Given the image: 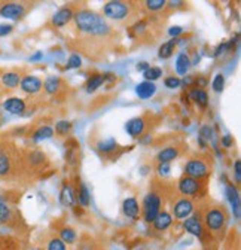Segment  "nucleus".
I'll return each mask as SVG.
<instances>
[{
    "instance_id": "nucleus-1",
    "label": "nucleus",
    "mask_w": 241,
    "mask_h": 250,
    "mask_svg": "<svg viewBox=\"0 0 241 250\" xmlns=\"http://www.w3.org/2000/svg\"><path fill=\"white\" fill-rule=\"evenodd\" d=\"M73 21L80 33L94 36V38H104L110 35V30H112L110 25L106 22V20L100 14L91 9H80L75 12Z\"/></svg>"
},
{
    "instance_id": "nucleus-2",
    "label": "nucleus",
    "mask_w": 241,
    "mask_h": 250,
    "mask_svg": "<svg viewBox=\"0 0 241 250\" xmlns=\"http://www.w3.org/2000/svg\"><path fill=\"white\" fill-rule=\"evenodd\" d=\"M20 156L9 142H0V179H9L17 173Z\"/></svg>"
},
{
    "instance_id": "nucleus-3",
    "label": "nucleus",
    "mask_w": 241,
    "mask_h": 250,
    "mask_svg": "<svg viewBox=\"0 0 241 250\" xmlns=\"http://www.w3.org/2000/svg\"><path fill=\"white\" fill-rule=\"evenodd\" d=\"M202 224H204V228H207L212 234H221L228 224V213L221 206L208 207L204 211Z\"/></svg>"
},
{
    "instance_id": "nucleus-4",
    "label": "nucleus",
    "mask_w": 241,
    "mask_h": 250,
    "mask_svg": "<svg viewBox=\"0 0 241 250\" xmlns=\"http://www.w3.org/2000/svg\"><path fill=\"white\" fill-rule=\"evenodd\" d=\"M161 206H162V200L157 192L146 194L143 198V204H141V214H143L144 222L152 224L154 219L161 211Z\"/></svg>"
},
{
    "instance_id": "nucleus-5",
    "label": "nucleus",
    "mask_w": 241,
    "mask_h": 250,
    "mask_svg": "<svg viewBox=\"0 0 241 250\" xmlns=\"http://www.w3.org/2000/svg\"><path fill=\"white\" fill-rule=\"evenodd\" d=\"M103 14L106 18L112 21H125L131 15V6L127 2H119V0H112L103 6Z\"/></svg>"
},
{
    "instance_id": "nucleus-6",
    "label": "nucleus",
    "mask_w": 241,
    "mask_h": 250,
    "mask_svg": "<svg viewBox=\"0 0 241 250\" xmlns=\"http://www.w3.org/2000/svg\"><path fill=\"white\" fill-rule=\"evenodd\" d=\"M185 176H189L197 180H202L210 176V167L205 161L192 158L185 166Z\"/></svg>"
},
{
    "instance_id": "nucleus-7",
    "label": "nucleus",
    "mask_w": 241,
    "mask_h": 250,
    "mask_svg": "<svg viewBox=\"0 0 241 250\" xmlns=\"http://www.w3.org/2000/svg\"><path fill=\"white\" fill-rule=\"evenodd\" d=\"M27 14L25 3L21 2H5L0 3V17L8 18V20H21Z\"/></svg>"
},
{
    "instance_id": "nucleus-8",
    "label": "nucleus",
    "mask_w": 241,
    "mask_h": 250,
    "mask_svg": "<svg viewBox=\"0 0 241 250\" xmlns=\"http://www.w3.org/2000/svg\"><path fill=\"white\" fill-rule=\"evenodd\" d=\"M177 189L185 198L195 197L201 189V180L192 179L189 176H183V177H180V180L177 183Z\"/></svg>"
},
{
    "instance_id": "nucleus-9",
    "label": "nucleus",
    "mask_w": 241,
    "mask_h": 250,
    "mask_svg": "<svg viewBox=\"0 0 241 250\" xmlns=\"http://www.w3.org/2000/svg\"><path fill=\"white\" fill-rule=\"evenodd\" d=\"M195 210V204L191 198H179L174 206H173V214L174 217L177 219V221H183V219L192 216Z\"/></svg>"
},
{
    "instance_id": "nucleus-10",
    "label": "nucleus",
    "mask_w": 241,
    "mask_h": 250,
    "mask_svg": "<svg viewBox=\"0 0 241 250\" xmlns=\"http://www.w3.org/2000/svg\"><path fill=\"white\" fill-rule=\"evenodd\" d=\"M20 86H21V91L28 94V96H36V94H39L43 88V81L35 75H25V76H22Z\"/></svg>"
},
{
    "instance_id": "nucleus-11",
    "label": "nucleus",
    "mask_w": 241,
    "mask_h": 250,
    "mask_svg": "<svg viewBox=\"0 0 241 250\" xmlns=\"http://www.w3.org/2000/svg\"><path fill=\"white\" fill-rule=\"evenodd\" d=\"M183 229L186 232H189L191 235L194 237H198V238H202L204 232H205V228H204V224L201 221V217L198 214L195 216H189L183 221Z\"/></svg>"
},
{
    "instance_id": "nucleus-12",
    "label": "nucleus",
    "mask_w": 241,
    "mask_h": 250,
    "mask_svg": "<svg viewBox=\"0 0 241 250\" xmlns=\"http://www.w3.org/2000/svg\"><path fill=\"white\" fill-rule=\"evenodd\" d=\"M146 127H147V124H146V119L144 118H133L130 119L127 124H125V131L134 137V139H139L143 136V133L146 131Z\"/></svg>"
},
{
    "instance_id": "nucleus-13",
    "label": "nucleus",
    "mask_w": 241,
    "mask_h": 250,
    "mask_svg": "<svg viewBox=\"0 0 241 250\" xmlns=\"http://www.w3.org/2000/svg\"><path fill=\"white\" fill-rule=\"evenodd\" d=\"M122 213L125 217L137 221V219L141 216V206L139 204V201L134 197H128L122 203Z\"/></svg>"
},
{
    "instance_id": "nucleus-14",
    "label": "nucleus",
    "mask_w": 241,
    "mask_h": 250,
    "mask_svg": "<svg viewBox=\"0 0 241 250\" xmlns=\"http://www.w3.org/2000/svg\"><path fill=\"white\" fill-rule=\"evenodd\" d=\"M75 17V12L70 6H63L60 8L54 17H52V25L54 27H64L66 24H69Z\"/></svg>"
},
{
    "instance_id": "nucleus-15",
    "label": "nucleus",
    "mask_w": 241,
    "mask_h": 250,
    "mask_svg": "<svg viewBox=\"0 0 241 250\" xmlns=\"http://www.w3.org/2000/svg\"><path fill=\"white\" fill-rule=\"evenodd\" d=\"M22 79V75L17 70H8L0 75V85L6 89H15L20 86V82Z\"/></svg>"
},
{
    "instance_id": "nucleus-16",
    "label": "nucleus",
    "mask_w": 241,
    "mask_h": 250,
    "mask_svg": "<svg viewBox=\"0 0 241 250\" xmlns=\"http://www.w3.org/2000/svg\"><path fill=\"white\" fill-rule=\"evenodd\" d=\"M171 225H173V216L165 210H161L158 213V216L154 219V222H152L154 229L158 231V232H165Z\"/></svg>"
},
{
    "instance_id": "nucleus-17",
    "label": "nucleus",
    "mask_w": 241,
    "mask_h": 250,
    "mask_svg": "<svg viewBox=\"0 0 241 250\" xmlns=\"http://www.w3.org/2000/svg\"><path fill=\"white\" fill-rule=\"evenodd\" d=\"M25 107H27L25 102L22 99H20V97H11V99H8V100L3 102V109L6 112L12 113V115H21V113H24L25 112Z\"/></svg>"
},
{
    "instance_id": "nucleus-18",
    "label": "nucleus",
    "mask_w": 241,
    "mask_h": 250,
    "mask_svg": "<svg viewBox=\"0 0 241 250\" xmlns=\"http://www.w3.org/2000/svg\"><path fill=\"white\" fill-rule=\"evenodd\" d=\"M155 92H157V86L154 82H140L137 86H136V94H137V97L141 99V100H147L150 97H154L155 96Z\"/></svg>"
},
{
    "instance_id": "nucleus-19",
    "label": "nucleus",
    "mask_w": 241,
    "mask_h": 250,
    "mask_svg": "<svg viewBox=\"0 0 241 250\" xmlns=\"http://www.w3.org/2000/svg\"><path fill=\"white\" fill-rule=\"evenodd\" d=\"M226 198L232 207L235 219H240V194L234 185H226Z\"/></svg>"
},
{
    "instance_id": "nucleus-20",
    "label": "nucleus",
    "mask_w": 241,
    "mask_h": 250,
    "mask_svg": "<svg viewBox=\"0 0 241 250\" xmlns=\"http://www.w3.org/2000/svg\"><path fill=\"white\" fill-rule=\"evenodd\" d=\"M179 155H180L179 147H176V146H167V147H164V149H161L158 152L157 161H158V164H162V163L170 164L171 161H174L177 158Z\"/></svg>"
},
{
    "instance_id": "nucleus-21",
    "label": "nucleus",
    "mask_w": 241,
    "mask_h": 250,
    "mask_svg": "<svg viewBox=\"0 0 241 250\" xmlns=\"http://www.w3.org/2000/svg\"><path fill=\"white\" fill-rule=\"evenodd\" d=\"M60 203H61L64 207H73L76 203V194L69 183H64V186L61 188V192H60Z\"/></svg>"
},
{
    "instance_id": "nucleus-22",
    "label": "nucleus",
    "mask_w": 241,
    "mask_h": 250,
    "mask_svg": "<svg viewBox=\"0 0 241 250\" xmlns=\"http://www.w3.org/2000/svg\"><path fill=\"white\" fill-rule=\"evenodd\" d=\"M96 149L101 153V155H112L119 149V145L115 139H106V140H100L96 145Z\"/></svg>"
},
{
    "instance_id": "nucleus-23",
    "label": "nucleus",
    "mask_w": 241,
    "mask_h": 250,
    "mask_svg": "<svg viewBox=\"0 0 241 250\" xmlns=\"http://www.w3.org/2000/svg\"><path fill=\"white\" fill-rule=\"evenodd\" d=\"M25 161H27L28 166H32V167L38 168V167H42V166L46 163V155H45L42 150H38V149H36V150L28 152Z\"/></svg>"
},
{
    "instance_id": "nucleus-24",
    "label": "nucleus",
    "mask_w": 241,
    "mask_h": 250,
    "mask_svg": "<svg viewBox=\"0 0 241 250\" xmlns=\"http://www.w3.org/2000/svg\"><path fill=\"white\" fill-rule=\"evenodd\" d=\"M106 76L107 75H103V73H96L93 76H89L88 81H86V83H85L86 92H94V91H97L106 82V79H107Z\"/></svg>"
},
{
    "instance_id": "nucleus-25",
    "label": "nucleus",
    "mask_w": 241,
    "mask_h": 250,
    "mask_svg": "<svg viewBox=\"0 0 241 250\" xmlns=\"http://www.w3.org/2000/svg\"><path fill=\"white\" fill-rule=\"evenodd\" d=\"M191 67V60L188 57V54H183V52H180L176 58V72L177 75L180 76H185L188 73Z\"/></svg>"
},
{
    "instance_id": "nucleus-26",
    "label": "nucleus",
    "mask_w": 241,
    "mask_h": 250,
    "mask_svg": "<svg viewBox=\"0 0 241 250\" xmlns=\"http://www.w3.org/2000/svg\"><path fill=\"white\" fill-rule=\"evenodd\" d=\"M189 97H191L192 102H195L201 107H207V104H208V96H207V92L202 88H198V86L192 88L191 92H189Z\"/></svg>"
},
{
    "instance_id": "nucleus-27",
    "label": "nucleus",
    "mask_w": 241,
    "mask_h": 250,
    "mask_svg": "<svg viewBox=\"0 0 241 250\" xmlns=\"http://www.w3.org/2000/svg\"><path fill=\"white\" fill-rule=\"evenodd\" d=\"M177 43H179V39H170L168 42L162 43V45L160 46L158 57H160L161 60H167V58H170V57L174 54V49H176Z\"/></svg>"
},
{
    "instance_id": "nucleus-28",
    "label": "nucleus",
    "mask_w": 241,
    "mask_h": 250,
    "mask_svg": "<svg viewBox=\"0 0 241 250\" xmlns=\"http://www.w3.org/2000/svg\"><path fill=\"white\" fill-rule=\"evenodd\" d=\"M60 86H61V79H60L58 76H49L43 82V89H45L46 94H49V96L57 94Z\"/></svg>"
},
{
    "instance_id": "nucleus-29",
    "label": "nucleus",
    "mask_w": 241,
    "mask_h": 250,
    "mask_svg": "<svg viewBox=\"0 0 241 250\" xmlns=\"http://www.w3.org/2000/svg\"><path fill=\"white\" fill-rule=\"evenodd\" d=\"M52 136H54V128L49 127V125H42V127H39V128L32 134V140H33V142H42V140L51 139Z\"/></svg>"
},
{
    "instance_id": "nucleus-30",
    "label": "nucleus",
    "mask_w": 241,
    "mask_h": 250,
    "mask_svg": "<svg viewBox=\"0 0 241 250\" xmlns=\"http://www.w3.org/2000/svg\"><path fill=\"white\" fill-rule=\"evenodd\" d=\"M76 201L82 206V207H88L91 204V195H89V191L85 183H80L79 185V191H78V195H76Z\"/></svg>"
},
{
    "instance_id": "nucleus-31",
    "label": "nucleus",
    "mask_w": 241,
    "mask_h": 250,
    "mask_svg": "<svg viewBox=\"0 0 241 250\" xmlns=\"http://www.w3.org/2000/svg\"><path fill=\"white\" fill-rule=\"evenodd\" d=\"M58 238L61 240V241L67 246V244H73V243L76 241L78 234H76V231H75L73 228H70V227H64V228L60 229V237H58Z\"/></svg>"
},
{
    "instance_id": "nucleus-32",
    "label": "nucleus",
    "mask_w": 241,
    "mask_h": 250,
    "mask_svg": "<svg viewBox=\"0 0 241 250\" xmlns=\"http://www.w3.org/2000/svg\"><path fill=\"white\" fill-rule=\"evenodd\" d=\"M143 76L147 82H154L157 79H160L162 76V69L161 67H154V66H150L147 70L143 72Z\"/></svg>"
},
{
    "instance_id": "nucleus-33",
    "label": "nucleus",
    "mask_w": 241,
    "mask_h": 250,
    "mask_svg": "<svg viewBox=\"0 0 241 250\" xmlns=\"http://www.w3.org/2000/svg\"><path fill=\"white\" fill-rule=\"evenodd\" d=\"M12 219V208L6 203H0V225L8 224Z\"/></svg>"
},
{
    "instance_id": "nucleus-34",
    "label": "nucleus",
    "mask_w": 241,
    "mask_h": 250,
    "mask_svg": "<svg viewBox=\"0 0 241 250\" xmlns=\"http://www.w3.org/2000/svg\"><path fill=\"white\" fill-rule=\"evenodd\" d=\"M165 6H167L165 0H147V2H144V8L150 12H160Z\"/></svg>"
},
{
    "instance_id": "nucleus-35",
    "label": "nucleus",
    "mask_w": 241,
    "mask_h": 250,
    "mask_svg": "<svg viewBox=\"0 0 241 250\" xmlns=\"http://www.w3.org/2000/svg\"><path fill=\"white\" fill-rule=\"evenodd\" d=\"M72 130V122L70 121H58L55 124V130L54 133H57L58 136H67Z\"/></svg>"
},
{
    "instance_id": "nucleus-36",
    "label": "nucleus",
    "mask_w": 241,
    "mask_h": 250,
    "mask_svg": "<svg viewBox=\"0 0 241 250\" xmlns=\"http://www.w3.org/2000/svg\"><path fill=\"white\" fill-rule=\"evenodd\" d=\"M46 250H67V246L60 240L58 237H54L48 241Z\"/></svg>"
},
{
    "instance_id": "nucleus-37",
    "label": "nucleus",
    "mask_w": 241,
    "mask_h": 250,
    "mask_svg": "<svg viewBox=\"0 0 241 250\" xmlns=\"http://www.w3.org/2000/svg\"><path fill=\"white\" fill-rule=\"evenodd\" d=\"M212 88H213L215 92H222L223 91V88H225V76L222 73H218L215 76V79L212 82Z\"/></svg>"
},
{
    "instance_id": "nucleus-38",
    "label": "nucleus",
    "mask_w": 241,
    "mask_h": 250,
    "mask_svg": "<svg viewBox=\"0 0 241 250\" xmlns=\"http://www.w3.org/2000/svg\"><path fill=\"white\" fill-rule=\"evenodd\" d=\"M212 139H213V130H212V127H210V125H202L201 130H200V140H201V143L204 145V140L210 142Z\"/></svg>"
},
{
    "instance_id": "nucleus-39",
    "label": "nucleus",
    "mask_w": 241,
    "mask_h": 250,
    "mask_svg": "<svg viewBox=\"0 0 241 250\" xmlns=\"http://www.w3.org/2000/svg\"><path fill=\"white\" fill-rule=\"evenodd\" d=\"M80 66H82V60H80V57H79L78 54H72L70 58H69V61H67L66 69H67V70H72V69H79Z\"/></svg>"
},
{
    "instance_id": "nucleus-40",
    "label": "nucleus",
    "mask_w": 241,
    "mask_h": 250,
    "mask_svg": "<svg viewBox=\"0 0 241 250\" xmlns=\"http://www.w3.org/2000/svg\"><path fill=\"white\" fill-rule=\"evenodd\" d=\"M164 85L167 88H170V89H176V88H179L180 85H182V81H180V78H177V76L170 75V76H167L164 79Z\"/></svg>"
},
{
    "instance_id": "nucleus-41",
    "label": "nucleus",
    "mask_w": 241,
    "mask_h": 250,
    "mask_svg": "<svg viewBox=\"0 0 241 250\" xmlns=\"http://www.w3.org/2000/svg\"><path fill=\"white\" fill-rule=\"evenodd\" d=\"M157 173H158L161 177H167V176H170V173H171V167H170V164H167V163L158 164V166H157Z\"/></svg>"
},
{
    "instance_id": "nucleus-42",
    "label": "nucleus",
    "mask_w": 241,
    "mask_h": 250,
    "mask_svg": "<svg viewBox=\"0 0 241 250\" xmlns=\"http://www.w3.org/2000/svg\"><path fill=\"white\" fill-rule=\"evenodd\" d=\"M12 30H14V27L11 24H0V38L11 35Z\"/></svg>"
},
{
    "instance_id": "nucleus-43",
    "label": "nucleus",
    "mask_w": 241,
    "mask_h": 250,
    "mask_svg": "<svg viewBox=\"0 0 241 250\" xmlns=\"http://www.w3.org/2000/svg\"><path fill=\"white\" fill-rule=\"evenodd\" d=\"M229 48H231V43H228V42L221 43V45L216 48V51H215V57H221V55H222V54H225Z\"/></svg>"
},
{
    "instance_id": "nucleus-44",
    "label": "nucleus",
    "mask_w": 241,
    "mask_h": 250,
    "mask_svg": "<svg viewBox=\"0 0 241 250\" xmlns=\"http://www.w3.org/2000/svg\"><path fill=\"white\" fill-rule=\"evenodd\" d=\"M234 174H235V182L240 183L241 182V161L240 160L234 163Z\"/></svg>"
},
{
    "instance_id": "nucleus-45",
    "label": "nucleus",
    "mask_w": 241,
    "mask_h": 250,
    "mask_svg": "<svg viewBox=\"0 0 241 250\" xmlns=\"http://www.w3.org/2000/svg\"><path fill=\"white\" fill-rule=\"evenodd\" d=\"M168 33L170 36H173V39H177V36H180L183 33V27H180V25H174L168 30Z\"/></svg>"
},
{
    "instance_id": "nucleus-46",
    "label": "nucleus",
    "mask_w": 241,
    "mask_h": 250,
    "mask_svg": "<svg viewBox=\"0 0 241 250\" xmlns=\"http://www.w3.org/2000/svg\"><path fill=\"white\" fill-rule=\"evenodd\" d=\"M232 143H234V139H232L231 136H223V137H222V146H223V147H231Z\"/></svg>"
},
{
    "instance_id": "nucleus-47",
    "label": "nucleus",
    "mask_w": 241,
    "mask_h": 250,
    "mask_svg": "<svg viewBox=\"0 0 241 250\" xmlns=\"http://www.w3.org/2000/svg\"><path fill=\"white\" fill-rule=\"evenodd\" d=\"M149 67H150V64H149V62H146V61H141V62H139V64H137V70L139 72H144Z\"/></svg>"
},
{
    "instance_id": "nucleus-48",
    "label": "nucleus",
    "mask_w": 241,
    "mask_h": 250,
    "mask_svg": "<svg viewBox=\"0 0 241 250\" xmlns=\"http://www.w3.org/2000/svg\"><path fill=\"white\" fill-rule=\"evenodd\" d=\"M40 58H42V54H40V52H38L36 55H33L30 60H32V61H36V60H40Z\"/></svg>"
},
{
    "instance_id": "nucleus-49",
    "label": "nucleus",
    "mask_w": 241,
    "mask_h": 250,
    "mask_svg": "<svg viewBox=\"0 0 241 250\" xmlns=\"http://www.w3.org/2000/svg\"><path fill=\"white\" fill-rule=\"evenodd\" d=\"M32 250H42V249H32Z\"/></svg>"
},
{
    "instance_id": "nucleus-50",
    "label": "nucleus",
    "mask_w": 241,
    "mask_h": 250,
    "mask_svg": "<svg viewBox=\"0 0 241 250\" xmlns=\"http://www.w3.org/2000/svg\"><path fill=\"white\" fill-rule=\"evenodd\" d=\"M136 250H144V249H136Z\"/></svg>"
}]
</instances>
